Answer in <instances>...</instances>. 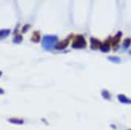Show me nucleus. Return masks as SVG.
Here are the masks:
<instances>
[{
    "label": "nucleus",
    "mask_w": 131,
    "mask_h": 130,
    "mask_svg": "<svg viewBox=\"0 0 131 130\" xmlns=\"http://www.w3.org/2000/svg\"><path fill=\"white\" fill-rule=\"evenodd\" d=\"M8 121L11 124H15V125H23L24 121L22 119H18V118H10L8 119Z\"/></svg>",
    "instance_id": "10"
},
{
    "label": "nucleus",
    "mask_w": 131,
    "mask_h": 130,
    "mask_svg": "<svg viewBox=\"0 0 131 130\" xmlns=\"http://www.w3.org/2000/svg\"><path fill=\"white\" fill-rule=\"evenodd\" d=\"M122 33L121 32H118V33H117V35H116L114 37H113V41H112L113 46L118 45V43H119V41H120V39H121V37H122Z\"/></svg>",
    "instance_id": "7"
},
{
    "label": "nucleus",
    "mask_w": 131,
    "mask_h": 130,
    "mask_svg": "<svg viewBox=\"0 0 131 130\" xmlns=\"http://www.w3.org/2000/svg\"><path fill=\"white\" fill-rule=\"evenodd\" d=\"M31 40L34 43H38L40 42V32H33V35Z\"/></svg>",
    "instance_id": "9"
},
{
    "label": "nucleus",
    "mask_w": 131,
    "mask_h": 130,
    "mask_svg": "<svg viewBox=\"0 0 131 130\" xmlns=\"http://www.w3.org/2000/svg\"><path fill=\"white\" fill-rule=\"evenodd\" d=\"M68 43H69V39H65L64 40L60 41V42H58L56 46H55V49L56 50H64L65 49L68 45Z\"/></svg>",
    "instance_id": "3"
},
{
    "label": "nucleus",
    "mask_w": 131,
    "mask_h": 130,
    "mask_svg": "<svg viewBox=\"0 0 131 130\" xmlns=\"http://www.w3.org/2000/svg\"><path fill=\"white\" fill-rule=\"evenodd\" d=\"M31 27V25L30 24H25L22 28V32L23 33H26L27 31H28V29Z\"/></svg>",
    "instance_id": "15"
},
{
    "label": "nucleus",
    "mask_w": 131,
    "mask_h": 130,
    "mask_svg": "<svg viewBox=\"0 0 131 130\" xmlns=\"http://www.w3.org/2000/svg\"><path fill=\"white\" fill-rule=\"evenodd\" d=\"M108 60L111 61V62L116 63V64H119L121 62V59L118 56H109L108 57Z\"/></svg>",
    "instance_id": "13"
},
{
    "label": "nucleus",
    "mask_w": 131,
    "mask_h": 130,
    "mask_svg": "<svg viewBox=\"0 0 131 130\" xmlns=\"http://www.w3.org/2000/svg\"><path fill=\"white\" fill-rule=\"evenodd\" d=\"M118 100L122 104H131V100L129 98H127L125 95L123 94H119L118 96Z\"/></svg>",
    "instance_id": "5"
},
{
    "label": "nucleus",
    "mask_w": 131,
    "mask_h": 130,
    "mask_svg": "<svg viewBox=\"0 0 131 130\" xmlns=\"http://www.w3.org/2000/svg\"><path fill=\"white\" fill-rule=\"evenodd\" d=\"M101 95H102L103 98L105 99V100H109L110 99H111V95H110V93L107 90H103L101 92Z\"/></svg>",
    "instance_id": "11"
},
{
    "label": "nucleus",
    "mask_w": 131,
    "mask_h": 130,
    "mask_svg": "<svg viewBox=\"0 0 131 130\" xmlns=\"http://www.w3.org/2000/svg\"><path fill=\"white\" fill-rule=\"evenodd\" d=\"M130 44H131V39L127 38L124 40V42H123V47L125 49H127L130 46Z\"/></svg>",
    "instance_id": "14"
},
{
    "label": "nucleus",
    "mask_w": 131,
    "mask_h": 130,
    "mask_svg": "<svg viewBox=\"0 0 131 130\" xmlns=\"http://www.w3.org/2000/svg\"><path fill=\"white\" fill-rule=\"evenodd\" d=\"M4 93V90L2 89V88H0V95H2Z\"/></svg>",
    "instance_id": "16"
},
{
    "label": "nucleus",
    "mask_w": 131,
    "mask_h": 130,
    "mask_svg": "<svg viewBox=\"0 0 131 130\" xmlns=\"http://www.w3.org/2000/svg\"><path fill=\"white\" fill-rule=\"evenodd\" d=\"M110 39V38L109 39V40ZM109 40H106L105 43H103L101 44V47H100V49H101V51L102 52H109V50H110V46H109Z\"/></svg>",
    "instance_id": "6"
},
{
    "label": "nucleus",
    "mask_w": 131,
    "mask_h": 130,
    "mask_svg": "<svg viewBox=\"0 0 131 130\" xmlns=\"http://www.w3.org/2000/svg\"><path fill=\"white\" fill-rule=\"evenodd\" d=\"M101 42L98 39L95 38H91L90 39V47L92 50H96L97 48H100L101 46Z\"/></svg>",
    "instance_id": "4"
},
{
    "label": "nucleus",
    "mask_w": 131,
    "mask_h": 130,
    "mask_svg": "<svg viewBox=\"0 0 131 130\" xmlns=\"http://www.w3.org/2000/svg\"><path fill=\"white\" fill-rule=\"evenodd\" d=\"M11 34V30L10 29H2L0 30V39H4L7 37Z\"/></svg>",
    "instance_id": "8"
},
{
    "label": "nucleus",
    "mask_w": 131,
    "mask_h": 130,
    "mask_svg": "<svg viewBox=\"0 0 131 130\" xmlns=\"http://www.w3.org/2000/svg\"><path fill=\"white\" fill-rule=\"evenodd\" d=\"M86 46H87V43H86V40L84 38L83 35H78L76 36V38L73 41V43L72 44V47L75 49H82V48H85Z\"/></svg>",
    "instance_id": "2"
},
{
    "label": "nucleus",
    "mask_w": 131,
    "mask_h": 130,
    "mask_svg": "<svg viewBox=\"0 0 131 130\" xmlns=\"http://www.w3.org/2000/svg\"><path fill=\"white\" fill-rule=\"evenodd\" d=\"M23 41V36L21 35H16L15 38L13 39L14 43H20Z\"/></svg>",
    "instance_id": "12"
},
{
    "label": "nucleus",
    "mask_w": 131,
    "mask_h": 130,
    "mask_svg": "<svg viewBox=\"0 0 131 130\" xmlns=\"http://www.w3.org/2000/svg\"><path fill=\"white\" fill-rule=\"evenodd\" d=\"M58 37L56 35H44L42 40V46L45 50L51 51L57 43Z\"/></svg>",
    "instance_id": "1"
},
{
    "label": "nucleus",
    "mask_w": 131,
    "mask_h": 130,
    "mask_svg": "<svg viewBox=\"0 0 131 130\" xmlns=\"http://www.w3.org/2000/svg\"><path fill=\"white\" fill-rule=\"evenodd\" d=\"M2 71H0V77H1V76H2Z\"/></svg>",
    "instance_id": "18"
},
{
    "label": "nucleus",
    "mask_w": 131,
    "mask_h": 130,
    "mask_svg": "<svg viewBox=\"0 0 131 130\" xmlns=\"http://www.w3.org/2000/svg\"><path fill=\"white\" fill-rule=\"evenodd\" d=\"M128 130H131V129H128Z\"/></svg>",
    "instance_id": "19"
},
{
    "label": "nucleus",
    "mask_w": 131,
    "mask_h": 130,
    "mask_svg": "<svg viewBox=\"0 0 131 130\" xmlns=\"http://www.w3.org/2000/svg\"><path fill=\"white\" fill-rule=\"evenodd\" d=\"M129 54H130V55H131V49L129 51Z\"/></svg>",
    "instance_id": "17"
}]
</instances>
